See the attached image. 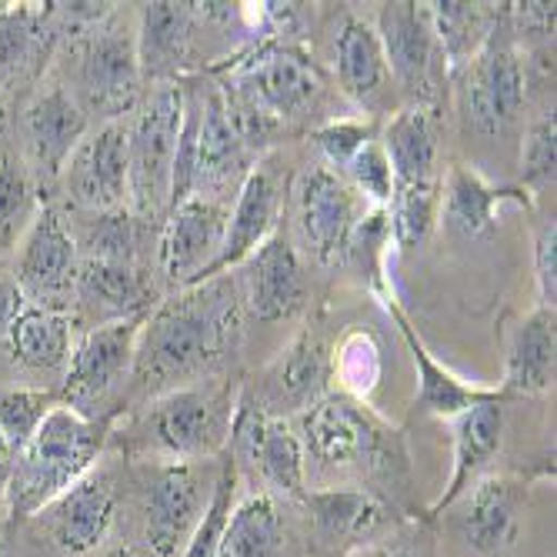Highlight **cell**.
Listing matches in <instances>:
<instances>
[{
	"mask_svg": "<svg viewBox=\"0 0 557 557\" xmlns=\"http://www.w3.org/2000/svg\"><path fill=\"white\" fill-rule=\"evenodd\" d=\"M54 4H8L0 14V90L34 81L54 44Z\"/></svg>",
	"mask_w": 557,
	"mask_h": 557,
	"instance_id": "obj_27",
	"label": "cell"
},
{
	"mask_svg": "<svg viewBox=\"0 0 557 557\" xmlns=\"http://www.w3.org/2000/svg\"><path fill=\"white\" fill-rule=\"evenodd\" d=\"M0 557H4V537H0Z\"/></svg>",
	"mask_w": 557,
	"mask_h": 557,
	"instance_id": "obj_53",
	"label": "cell"
},
{
	"mask_svg": "<svg viewBox=\"0 0 557 557\" xmlns=\"http://www.w3.org/2000/svg\"><path fill=\"white\" fill-rule=\"evenodd\" d=\"M511 21L521 37H544L550 40L554 37V4H544V0H528V4H515L511 11Z\"/></svg>",
	"mask_w": 557,
	"mask_h": 557,
	"instance_id": "obj_47",
	"label": "cell"
},
{
	"mask_svg": "<svg viewBox=\"0 0 557 557\" xmlns=\"http://www.w3.org/2000/svg\"><path fill=\"white\" fill-rule=\"evenodd\" d=\"M237 290H240V304L258 321L294 318L308 304V277H304V264L294 244L284 234H271L244 261Z\"/></svg>",
	"mask_w": 557,
	"mask_h": 557,
	"instance_id": "obj_18",
	"label": "cell"
},
{
	"mask_svg": "<svg viewBox=\"0 0 557 557\" xmlns=\"http://www.w3.org/2000/svg\"><path fill=\"white\" fill-rule=\"evenodd\" d=\"M504 200L531 205V194L521 184H508V187L487 184L468 164H454L441 184V221L454 237L474 240L494 231V214Z\"/></svg>",
	"mask_w": 557,
	"mask_h": 557,
	"instance_id": "obj_26",
	"label": "cell"
},
{
	"mask_svg": "<svg viewBox=\"0 0 557 557\" xmlns=\"http://www.w3.org/2000/svg\"><path fill=\"white\" fill-rule=\"evenodd\" d=\"M221 461L161 465L144 497V544L154 557H181L214 494Z\"/></svg>",
	"mask_w": 557,
	"mask_h": 557,
	"instance_id": "obj_7",
	"label": "cell"
},
{
	"mask_svg": "<svg viewBox=\"0 0 557 557\" xmlns=\"http://www.w3.org/2000/svg\"><path fill=\"white\" fill-rule=\"evenodd\" d=\"M74 294L81 308L100 324H114L134 314H147L150 287L134 271V264H114V261H84L77 268Z\"/></svg>",
	"mask_w": 557,
	"mask_h": 557,
	"instance_id": "obj_31",
	"label": "cell"
},
{
	"mask_svg": "<svg viewBox=\"0 0 557 557\" xmlns=\"http://www.w3.org/2000/svg\"><path fill=\"white\" fill-rule=\"evenodd\" d=\"M227 214L231 211L224 205L197 194L168 214L161 234V268L177 287H187L218 261L227 234Z\"/></svg>",
	"mask_w": 557,
	"mask_h": 557,
	"instance_id": "obj_19",
	"label": "cell"
},
{
	"mask_svg": "<svg viewBox=\"0 0 557 557\" xmlns=\"http://www.w3.org/2000/svg\"><path fill=\"white\" fill-rule=\"evenodd\" d=\"M554 168H557V124L554 117H541L528 127L521 147V187L528 194L547 187L554 181Z\"/></svg>",
	"mask_w": 557,
	"mask_h": 557,
	"instance_id": "obj_43",
	"label": "cell"
},
{
	"mask_svg": "<svg viewBox=\"0 0 557 557\" xmlns=\"http://www.w3.org/2000/svg\"><path fill=\"white\" fill-rule=\"evenodd\" d=\"M194 11L190 4L174 0H154L144 4L137 17V67L140 84H174L190 47Z\"/></svg>",
	"mask_w": 557,
	"mask_h": 557,
	"instance_id": "obj_25",
	"label": "cell"
},
{
	"mask_svg": "<svg viewBox=\"0 0 557 557\" xmlns=\"http://www.w3.org/2000/svg\"><path fill=\"white\" fill-rule=\"evenodd\" d=\"M341 557H424L421 550H414L411 544H400V541H381V544H368V547H358L350 554H341Z\"/></svg>",
	"mask_w": 557,
	"mask_h": 557,
	"instance_id": "obj_49",
	"label": "cell"
},
{
	"mask_svg": "<svg viewBox=\"0 0 557 557\" xmlns=\"http://www.w3.org/2000/svg\"><path fill=\"white\" fill-rule=\"evenodd\" d=\"M34 181L27 164L8 144H0V258L24 240L34 221Z\"/></svg>",
	"mask_w": 557,
	"mask_h": 557,
	"instance_id": "obj_38",
	"label": "cell"
},
{
	"mask_svg": "<svg viewBox=\"0 0 557 557\" xmlns=\"http://www.w3.org/2000/svg\"><path fill=\"white\" fill-rule=\"evenodd\" d=\"M231 400L221 387L187 384L150 404V431L174 461H211L227 444Z\"/></svg>",
	"mask_w": 557,
	"mask_h": 557,
	"instance_id": "obj_9",
	"label": "cell"
},
{
	"mask_svg": "<svg viewBox=\"0 0 557 557\" xmlns=\"http://www.w3.org/2000/svg\"><path fill=\"white\" fill-rule=\"evenodd\" d=\"M77 58V87L84 104L108 121H121L134 108L140 87L137 67V30L127 27V17L114 8L111 17L77 34L74 40Z\"/></svg>",
	"mask_w": 557,
	"mask_h": 557,
	"instance_id": "obj_6",
	"label": "cell"
},
{
	"mask_svg": "<svg viewBox=\"0 0 557 557\" xmlns=\"http://www.w3.org/2000/svg\"><path fill=\"white\" fill-rule=\"evenodd\" d=\"M240 337V290L231 274L181 287L144 318L134 347V381L168 394L211 374Z\"/></svg>",
	"mask_w": 557,
	"mask_h": 557,
	"instance_id": "obj_1",
	"label": "cell"
},
{
	"mask_svg": "<svg viewBox=\"0 0 557 557\" xmlns=\"http://www.w3.org/2000/svg\"><path fill=\"white\" fill-rule=\"evenodd\" d=\"M534 281H537V308H550L557 304V224H541L534 237Z\"/></svg>",
	"mask_w": 557,
	"mask_h": 557,
	"instance_id": "obj_46",
	"label": "cell"
},
{
	"mask_svg": "<svg viewBox=\"0 0 557 557\" xmlns=\"http://www.w3.org/2000/svg\"><path fill=\"white\" fill-rule=\"evenodd\" d=\"M84 247H87V261L131 264V258H134V221H131V214L124 208L94 214V224H87V231H84Z\"/></svg>",
	"mask_w": 557,
	"mask_h": 557,
	"instance_id": "obj_42",
	"label": "cell"
},
{
	"mask_svg": "<svg viewBox=\"0 0 557 557\" xmlns=\"http://www.w3.org/2000/svg\"><path fill=\"white\" fill-rule=\"evenodd\" d=\"M77 244L71 237V231L64 227L61 214L54 208H44L17 250V264H14V277L27 297V304L34 308H47V311H61L64 304L74 294V281H77Z\"/></svg>",
	"mask_w": 557,
	"mask_h": 557,
	"instance_id": "obj_13",
	"label": "cell"
},
{
	"mask_svg": "<svg viewBox=\"0 0 557 557\" xmlns=\"http://www.w3.org/2000/svg\"><path fill=\"white\" fill-rule=\"evenodd\" d=\"M314 144L324 154V161L337 171H344L354 158H358V150L374 140V127L371 121H354V117H341V121H331L324 127H318L314 134Z\"/></svg>",
	"mask_w": 557,
	"mask_h": 557,
	"instance_id": "obj_45",
	"label": "cell"
},
{
	"mask_svg": "<svg viewBox=\"0 0 557 557\" xmlns=\"http://www.w3.org/2000/svg\"><path fill=\"white\" fill-rule=\"evenodd\" d=\"M297 428L304 458L324 471H361L381 484V500H387L397 484L408 481V450H404L400 434L387 431L361 404L344 394H327L308 411H300Z\"/></svg>",
	"mask_w": 557,
	"mask_h": 557,
	"instance_id": "obj_2",
	"label": "cell"
},
{
	"mask_svg": "<svg viewBox=\"0 0 557 557\" xmlns=\"http://www.w3.org/2000/svg\"><path fill=\"white\" fill-rule=\"evenodd\" d=\"M381 147L387 154L394 184L437 181V117L431 108H400L387 121Z\"/></svg>",
	"mask_w": 557,
	"mask_h": 557,
	"instance_id": "obj_32",
	"label": "cell"
},
{
	"mask_svg": "<svg viewBox=\"0 0 557 557\" xmlns=\"http://www.w3.org/2000/svg\"><path fill=\"white\" fill-rule=\"evenodd\" d=\"M197 131H200V100L184 97V121L177 134L174 150V168H171V197H168V214L181 208L187 197L197 190Z\"/></svg>",
	"mask_w": 557,
	"mask_h": 557,
	"instance_id": "obj_41",
	"label": "cell"
},
{
	"mask_svg": "<svg viewBox=\"0 0 557 557\" xmlns=\"http://www.w3.org/2000/svg\"><path fill=\"white\" fill-rule=\"evenodd\" d=\"M14 458H17V450L11 447L4 431H0V497H4V491H8V481H11V471H14Z\"/></svg>",
	"mask_w": 557,
	"mask_h": 557,
	"instance_id": "obj_50",
	"label": "cell"
},
{
	"mask_svg": "<svg viewBox=\"0 0 557 557\" xmlns=\"http://www.w3.org/2000/svg\"><path fill=\"white\" fill-rule=\"evenodd\" d=\"M387 227L400 250L421 247L441 218V181L424 184H394L387 200Z\"/></svg>",
	"mask_w": 557,
	"mask_h": 557,
	"instance_id": "obj_37",
	"label": "cell"
},
{
	"mask_svg": "<svg viewBox=\"0 0 557 557\" xmlns=\"http://www.w3.org/2000/svg\"><path fill=\"white\" fill-rule=\"evenodd\" d=\"M377 37L384 47V61L391 77L400 84V90L414 97V104L431 108L437 90V61L441 50L431 27L428 4H381L377 11Z\"/></svg>",
	"mask_w": 557,
	"mask_h": 557,
	"instance_id": "obj_14",
	"label": "cell"
},
{
	"mask_svg": "<svg viewBox=\"0 0 557 557\" xmlns=\"http://www.w3.org/2000/svg\"><path fill=\"white\" fill-rule=\"evenodd\" d=\"M287 518L281 500L268 491H250L237 497L218 557H284Z\"/></svg>",
	"mask_w": 557,
	"mask_h": 557,
	"instance_id": "obj_33",
	"label": "cell"
},
{
	"mask_svg": "<svg viewBox=\"0 0 557 557\" xmlns=\"http://www.w3.org/2000/svg\"><path fill=\"white\" fill-rule=\"evenodd\" d=\"M250 174V150L240 140L221 90H211L200 100V131H197V197L224 205L231 187L240 190Z\"/></svg>",
	"mask_w": 557,
	"mask_h": 557,
	"instance_id": "obj_22",
	"label": "cell"
},
{
	"mask_svg": "<svg viewBox=\"0 0 557 557\" xmlns=\"http://www.w3.org/2000/svg\"><path fill=\"white\" fill-rule=\"evenodd\" d=\"M334 74H337L341 90L350 100H358L361 108H374L381 100V94H384V87H387V81H391L381 37L358 14H347L341 30H337Z\"/></svg>",
	"mask_w": 557,
	"mask_h": 557,
	"instance_id": "obj_29",
	"label": "cell"
},
{
	"mask_svg": "<svg viewBox=\"0 0 557 557\" xmlns=\"http://www.w3.org/2000/svg\"><path fill=\"white\" fill-rule=\"evenodd\" d=\"M237 481H240V471L234 468V461L224 454L214 494H211L208 508H205V518L197 521V528H194L187 547L181 550V557H218L221 537L227 531L231 511H234V504H237Z\"/></svg>",
	"mask_w": 557,
	"mask_h": 557,
	"instance_id": "obj_39",
	"label": "cell"
},
{
	"mask_svg": "<svg viewBox=\"0 0 557 557\" xmlns=\"http://www.w3.org/2000/svg\"><path fill=\"white\" fill-rule=\"evenodd\" d=\"M104 421L84 418L67 404L50 408L34 437L14 458V471L4 491L8 515L14 521H30L58 494L90 474L100 447H104Z\"/></svg>",
	"mask_w": 557,
	"mask_h": 557,
	"instance_id": "obj_3",
	"label": "cell"
},
{
	"mask_svg": "<svg viewBox=\"0 0 557 557\" xmlns=\"http://www.w3.org/2000/svg\"><path fill=\"white\" fill-rule=\"evenodd\" d=\"M311 515L314 541L331 554H350L368 544H381V534L394 531L397 508L368 487H324L300 497Z\"/></svg>",
	"mask_w": 557,
	"mask_h": 557,
	"instance_id": "obj_16",
	"label": "cell"
},
{
	"mask_svg": "<svg viewBox=\"0 0 557 557\" xmlns=\"http://www.w3.org/2000/svg\"><path fill=\"white\" fill-rule=\"evenodd\" d=\"M508 424V400H487L454 418V471L444 494L428 508V521H437L454 500H458L497 458Z\"/></svg>",
	"mask_w": 557,
	"mask_h": 557,
	"instance_id": "obj_23",
	"label": "cell"
},
{
	"mask_svg": "<svg viewBox=\"0 0 557 557\" xmlns=\"http://www.w3.org/2000/svg\"><path fill=\"white\" fill-rule=\"evenodd\" d=\"M297 231L321 264L344 258L350 231L368 214V200L331 168H304L294 184Z\"/></svg>",
	"mask_w": 557,
	"mask_h": 557,
	"instance_id": "obj_11",
	"label": "cell"
},
{
	"mask_svg": "<svg viewBox=\"0 0 557 557\" xmlns=\"http://www.w3.org/2000/svg\"><path fill=\"white\" fill-rule=\"evenodd\" d=\"M184 97L177 81L158 84L134 124H127V197L140 221H154L168 211Z\"/></svg>",
	"mask_w": 557,
	"mask_h": 557,
	"instance_id": "obj_4",
	"label": "cell"
},
{
	"mask_svg": "<svg viewBox=\"0 0 557 557\" xmlns=\"http://www.w3.org/2000/svg\"><path fill=\"white\" fill-rule=\"evenodd\" d=\"M387 311L397 321L404 341H408V347H411V358L418 364V381H421L418 404H421L424 411H431L437 418H458V414L478 408V404H487V400H508L511 404V397L504 394L500 387L497 391H481V387H471V384L458 381L447 368H441L434 361V354L424 347V341L418 337L414 324L408 321V314L400 311V304L394 297H387Z\"/></svg>",
	"mask_w": 557,
	"mask_h": 557,
	"instance_id": "obj_28",
	"label": "cell"
},
{
	"mask_svg": "<svg viewBox=\"0 0 557 557\" xmlns=\"http://www.w3.org/2000/svg\"><path fill=\"white\" fill-rule=\"evenodd\" d=\"M144 318L147 314H134V318H124L114 324L90 327L84 334V341L71 350L61 404H67V408H74L84 418H90L87 411L134 364V347H137Z\"/></svg>",
	"mask_w": 557,
	"mask_h": 557,
	"instance_id": "obj_15",
	"label": "cell"
},
{
	"mask_svg": "<svg viewBox=\"0 0 557 557\" xmlns=\"http://www.w3.org/2000/svg\"><path fill=\"white\" fill-rule=\"evenodd\" d=\"M554 364H557V318L550 308H534L515 327L508 371H504L500 391L511 400L544 394L554 384Z\"/></svg>",
	"mask_w": 557,
	"mask_h": 557,
	"instance_id": "obj_30",
	"label": "cell"
},
{
	"mask_svg": "<svg viewBox=\"0 0 557 557\" xmlns=\"http://www.w3.org/2000/svg\"><path fill=\"white\" fill-rule=\"evenodd\" d=\"M4 8H8V4H0V14H4Z\"/></svg>",
	"mask_w": 557,
	"mask_h": 557,
	"instance_id": "obj_54",
	"label": "cell"
},
{
	"mask_svg": "<svg viewBox=\"0 0 557 557\" xmlns=\"http://www.w3.org/2000/svg\"><path fill=\"white\" fill-rule=\"evenodd\" d=\"M117 515V487L104 471H90L64 494L40 508L30 521L64 557L94 554L108 541Z\"/></svg>",
	"mask_w": 557,
	"mask_h": 557,
	"instance_id": "obj_12",
	"label": "cell"
},
{
	"mask_svg": "<svg viewBox=\"0 0 557 557\" xmlns=\"http://www.w3.org/2000/svg\"><path fill=\"white\" fill-rule=\"evenodd\" d=\"M64 187L84 211H121L127 200V121L87 134L64 164Z\"/></svg>",
	"mask_w": 557,
	"mask_h": 557,
	"instance_id": "obj_17",
	"label": "cell"
},
{
	"mask_svg": "<svg viewBox=\"0 0 557 557\" xmlns=\"http://www.w3.org/2000/svg\"><path fill=\"white\" fill-rule=\"evenodd\" d=\"M528 497H531L528 481L511 474H484L444 515H450L454 537L471 554L504 557L518 544Z\"/></svg>",
	"mask_w": 557,
	"mask_h": 557,
	"instance_id": "obj_10",
	"label": "cell"
},
{
	"mask_svg": "<svg viewBox=\"0 0 557 557\" xmlns=\"http://www.w3.org/2000/svg\"><path fill=\"white\" fill-rule=\"evenodd\" d=\"M100 557H140V554L134 547H127V544H117V547H108Z\"/></svg>",
	"mask_w": 557,
	"mask_h": 557,
	"instance_id": "obj_51",
	"label": "cell"
},
{
	"mask_svg": "<svg viewBox=\"0 0 557 557\" xmlns=\"http://www.w3.org/2000/svg\"><path fill=\"white\" fill-rule=\"evenodd\" d=\"M227 84L277 124L308 114L324 94L321 67L300 47L284 40H271L250 50L234 67V77Z\"/></svg>",
	"mask_w": 557,
	"mask_h": 557,
	"instance_id": "obj_8",
	"label": "cell"
},
{
	"mask_svg": "<svg viewBox=\"0 0 557 557\" xmlns=\"http://www.w3.org/2000/svg\"><path fill=\"white\" fill-rule=\"evenodd\" d=\"M27 308V297L17 284L14 274L0 271V334H8V327L14 324V318Z\"/></svg>",
	"mask_w": 557,
	"mask_h": 557,
	"instance_id": "obj_48",
	"label": "cell"
},
{
	"mask_svg": "<svg viewBox=\"0 0 557 557\" xmlns=\"http://www.w3.org/2000/svg\"><path fill=\"white\" fill-rule=\"evenodd\" d=\"M331 384V350L318 331L297 334L268 371L261 394L264 411H308L311 404L327 397Z\"/></svg>",
	"mask_w": 557,
	"mask_h": 557,
	"instance_id": "obj_24",
	"label": "cell"
},
{
	"mask_svg": "<svg viewBox=\"0 0 557 557\" xmlns=\"http://www.w3.org/2000/svg\"><path fill=\"white\" fill-rule=\"evenodd\" d=\"M4 121H8V108H4V94H0V131H4Z\"/></svg>",
	"mask_w": 557,
	"mask_h": 557,
	"instance_id": "obj_52",
	"label": "cell"
},
{
	"mask_svg": "<svg viewBox=\"0 0 557 557\" xmlns=\"http://www.w3.org/2000/svg\"><path fill=\"white\" fill-rule=\"evenodd\" d=\"M58 394L54 391H40V387H14L0 394V431L11 441L14 450H21L40 421L50 414V408H58Z\"/></svg>",
	"mask_w": 557,
	"mask_h": 557,
	"instance_id": "obj_40",
	"label": "cell"
},
{
	"mask_svg": "<svg viewBox=\"0 0 557 557\" xmlns=\"http://www.w3.org/2000/svg\"><path fill=\"white\" fill-rule=\"evenodd\" d=\"M11 354L34 371H58L71 361V318L47 308H27L8 327Z\"/></svg>",
	"mask_w": 557,
	"mask_h": 557,
	"instance_id": "obj_35",
	"label": "cell"
},
{
	"mask_svg": "<svg viewBox=\"0 0 557 557\" xmlns=\"http://www.w3.org/2000/svg\"><path fill=\"white\" fill-rule=\"evenodd\" d=\"M344 181L358 190L364 200H374V205L387 208V200L394 194V174H391V164H387V154L381 140H368L358 158H354L347 168H344Z\"/></svg>",
	"mask_w": 557,
	"mask_h": 557,
	"instance_id": "obj_44",
	"label": "cell"
},
{
	"mask_svg": "<svg viewBox=\"0 0 557 557\" xmlns=\"http://www.w3.org/2000/svg\"><path fill=\"white\" fill-rule=\"evenodd\" d=\"M255 474H261V481L274 491V497L300 500L308 494V458H304V444L287 421L281 418L268 421V431L258 447Z\"/></svg>",
	"mask_w": 557,
	"mask_h": 557,
	"instance_id": "obj_36",
	"label": "cell"
},
{
	"mask_svg": "<svg viewBox=\"0 0 557 557\" xmlns=\"http://www.w3.org/2000/svg\"><path fill=\"white\" fill-rule=\"evenodd\" d=\"M508 11L511 4H504L481 54L458 74L461 114L478 134H500L508 124H515L528 97V74L521 64V50L515 44Z\"/></svg>",
	"mask_w": 557,
	"mask_h": 557,
	"instance_id": "obj_5",
	"label": "cell"
},
{
	"mask_svg": "<svg viewBox=\"0 0 557 557\" xmlns=\"http://www.w3.org/2000/svg\"><path fill=\"white\" fill-rule=\"evenodd\" d=\"M431 11V27H434V40L441 50L444 71L450 77H458L487 44L500 11H494L491 4H468V0H441V4H428Z\"/></svg>",
	"mask_w": 557,
	"mask_h": 557,
	"instance_id": "obj_34",
	"label": "cell"
},
{
	"mask_svg": "<svg viewBox=\"0 0 557 557\" xmlns=\"http://www.w3.org/2000/svg\"><path fill=\"white\" fill-rule=\"evenodd\" d=\"M277 218H281L277 177L264 168H250V174L244 177V184L237 190L234 211L227 214V234H224L218 261L205 274H197L187 287L240 268L271 234H277Z\"/></svg>",
	"mask_w": 557,
	"mask_h": 557,
	"instance_id": "obj_20",
	"label": "cell"
},
{
	"mask_svg": "<svg viewBox=\"0 0 557 557\" xmlns=\"http://www.w3.org/2000/svg\"><path fill=\"white\" fill-rule=\"evenodd\" d=\"M87 137V114L64 87L40 90L24 114V144L27 161L44 184L64 174L74 147Z\"/></svg>",
	"mask_w": 557,
	"mask_h": 557,
	"instance_id": "obj_21",
	"label": "cell"
}]
</instances>
